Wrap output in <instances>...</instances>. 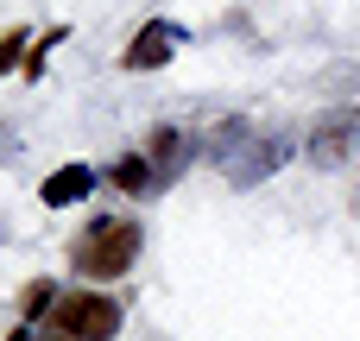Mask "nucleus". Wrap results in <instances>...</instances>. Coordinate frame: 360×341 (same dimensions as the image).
<instances>
[{
    "mask_svg": "<svg viewBox=\"0 0 360 341\" xmlns=\"http://www.w3.org/2000/svg\"><path fill=\"white\" fill-rule=\"evenodd\" d=\"M133 259H139V221H127V215H101V221L70 247V266H76L89 285L133 272Z\"/></svg>",
    "mask_w": 360,
    "mask_h": 341,
    "instance_id": "f257e3e1",
    "label": "nucleus"
},
{
    "mask_svg": "<svg viewBox=\"0 0 360 341\" xmlns=\"http://www.w3.org/2000/svg\"><path fill=\"white\" fill-rule=\"evenodd\" d=\"M51 323H57V335H70V341H114L120 335V304L89 285V291L57 297L51 304Z\"/></svg>",
    "mask_w": 360,
    "mask_h": 341,
    "instance_id": "f03ea898",
    "label": "nucleus"
},
{
    "mask_svg": "<svg viewBox=\"0 0 360 341\" xmlns=\"http://www.w3.org/2000/svg\"><path fill=\"white\" fill-rule=\"evenodd\" d=\"M310 165L316 171H348L354 165V152H360V108L348 101V108H329L316 127H310Z\"/></svg>",
    "mask_w": 360,
    "mask_h": 341,
    "instance_id": "7ed1b4c3",
    "label": "nucleus"
},
{
    "mask_svg": "<svg viewBox=\"0 0 360 341\" xmlns=\"http://www.w3.org/2000/svg\"><path fill=\"white\" fill-rule=\"evenodd\" d=\"M177 44H184V32H177L171 19H146V25L133 32V44L120 51V70H133V76H146V70H165V63L177 57Z\"/></svg>",
    "mask_w": 360,
    "mask_h": 341,
    "instance_id": "20e7f679",
    "label": "nucleus"
},
{
    "mask_svg": "<svg viewBox=\"0 0 360 341\" xmlns=\"http://www.w3.org/2000/svg\"><path fill=\"white\" fill-rule=\"evenodd\" d=\"M285 152H291V139H253L234 165H228V184L234 190H253V184H266L278 165H285Z\"/></svg>",
    "mask_w": 360,
    "mask_h": 341,
    "instance_id": "39448f33",
    "label": "nucleus"
},
{
    "mask_svg": "<svg viewBox=\"0 0 360 341\" xmlns=\"http://www.w3.org/2000/svg\"><path fill=\"white\" fill-rule=\"evenodd\" d=\"M196 152V139L184 133V127H158L152 133V146H146V158H152V171H158V184H171L177 171H184V158Z\"/></svg>",
    "mask_w": 360,
    "mask_h": 341,
    "instance_id": "423d86ee",
    "label": "nucleus"
},
{
    "mask_svg": "<svg viewBox=\"0 0 360 341\" xmlns=\"http://www.w3.org/2000/svg\"><path fill=\"white\" fill-rule=\"evenodd\" d=\"M89 190H95V171H89V165H63V171L44 177L38 196H44V209H70V202H82Z\"/></svg>",
    "mask_w": 360,
    "mask_h": 341,
    "instance_id": "0eeeda50",
    "label": "nucleus"
},
{
    "mask_svg": "<svg viewBox=\"0 0 360 341\" xmlns=\"http://www.w3.org/2000/svg\"><path fill=\"white\" fill-rule=\"evenodd\" d=\"M247 146H253V127H247V120H221V127L209 133V158H215L221 171H228V165H234Z\"/></svg>",
    "mask_w": 360,
    "mask_h": 341,
    "instance_id": "6e6552de",
    "label": "nucleus"
},
{
    "mask_svg": "<svg viewBox=\"0 0 360 341\" xmlns=\"http://www.w3.org/2000/svg\"><path fill=\"white\" fill-rule=\"evenodd\" d=\"M114 184L139 196V190H152V184H158V171H152V158H146V152H127V158L114 165Z\"/></svg>",
    "mask_w": 360,
    "mask_h": 341,
    "instance_id": "1a4fd4ad",
    "label": "nucleus"
},
{
    "mask_svg": "<svg viewBox=\"0 0 360 341\" xmlns=\"http://www.w3.org/2000/svg\"><path fill=\"white\" fill-rule=\"evenodd\" d=\"M51 304H57V291H51V278H32V285L19 291V316H25V323H32V316H44Z\"/></svg>",
    "mask_w": 360,
    "mask_h": 341,
    "instance_id": "9d476101",
    "label": "nucleus"
},
{
    "mask_svg": "<svg viewBox=\"0 0 360 341\" xmlns=\"http://www.w3.org/2000/svg\"><path fill=\"white\" fill-rule=\"evenodd\" d=\"M6 341H32V323H19V329H13V335H6Z\"/></svg>",
    "mask_w": 360,
    "mask_h": 341,
    "instance_id": "9b49d317",
    "label": "nucleus"
},
{
    "mask_svg": "<svg viewBox=\"0 0 360 341\" xmlns=\"http://www.w3.org/2000/svg\"><path fill=\"white\" fill-rule=\"evenodd\" d=\"M51 341H70V335H51Z\"/></svg>",
    "mask_w": 360,
    "mask_h": 341,
    "instance_id": "f8f14e48",
    "label": "nucleus"
},
{
    "mask_svg": "<svg viewBox=\"0 0 360 341\" xmlns=\"http://www.w3.org/2000/svg\"><path fill=\"white\" fill-rule=\"evenodd\" d=\"M354 209H360V196H354Z\"/></svg>",
    "mask_w": 360,
    "mask_h": 341,
    "instance_id": "ddd939ff",
    "label": "nucleus"
}]
</instances>
